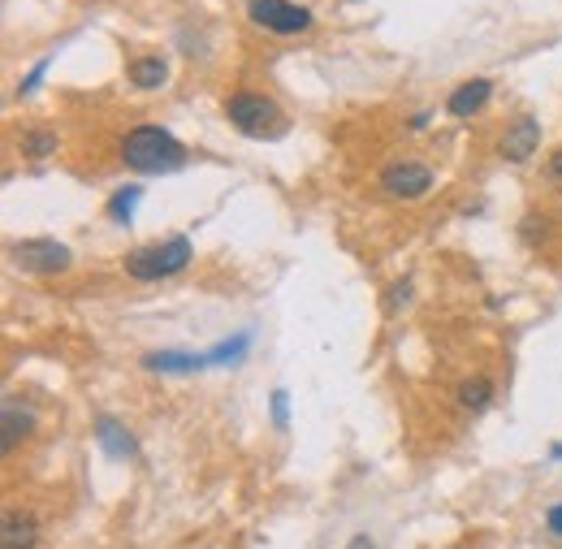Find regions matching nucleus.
Returning <instances> with one entry per match:
<instances>
[{"label": "nucleus", "mask_w": 562, "mask_h": 549, "mask_svg": "<svg viewBox=\"0 0 562 549\" xmlns=\"http://www.w3.org/2000/svg\"><path fill=\"white\" fill-rule=\"evenodd\" d=\"M121 160L130 169L156 178V174H178L187 165V147L165 126H134L121 143Z\"/></svg>", "instance_id": "nucleus-1"}, {"label": "nucleus", "mask_w": 562, "mask_h": 549, "mask_svg": "<svg viewBox=\"0 0 562 549\" xmlns=\"http://www.w3.org/2000/svg\"><path fill=\"white\" fill-rule=\"evenodd\" d=\"M187 264H191V242H187L182 234H174V238H165V242H156V247H139V251L125 255V273H130L134 282L174 277V273H182Z\"/></svg>", "instance_id": "nucleus-2"}, {"label": "nucleus", "mask_w": 562, "mask_h": 549, "mask_svg": "<svg viewBox=\"0 0 562 549\" xmlns=\"http://www.w3.org/2000/svg\"><path fill=\"white\" fill-rule=\"evenodd\" d=\"M225 117H229L242 134H251V139H277V134L286 130L282 109H277L268 96H255V92L229 96V100H225Z\"/></svg>", "instance_id": "nucleus-3"}, {"label": "nucleus", "mask_w": 562, "mask_h": 549, "mask_svg": "<svg viewBox=\"0 0 562 549\" xmlns=\"http://www.w3.org/2000/svg\"><path fill=\"white\" fill-rule=\"evenodd\" d=\"M247 13L255 26H264L273 35H303L312 26V13L303 4H290V0H251Z\"/></svg>", "instance_id": "nucleus-4"}, {"label": "nucleus", "mask_w": 562, "mask_h": 549, "mask_svg": "<svg viewBox=\"0 0 562 549\" xmlns=\"http://www.w3.org/2000/svg\"><path fill=\"white\" fill-rule=\"evenodd\" d=\"M13 260L35 277H57L70 268V247H61L57 238H26L13 247Z\"/></svg>", "instance_id": "nucleus-5"}, {"label": "nucleus", "mask_w": 562, "mask_h": 549, "mask_svg": "<svg viewBox=\"0 0 562 549\" xmlns=\"http://www.w3.org/2000/svg\"><path fill=\"white\" fill-rule=\"evenodd\" d=\"M385 191L390 195H398V200H416V195H425L429 187H433V169L429 165H420V160H394L390 169H385Z\"/></svg>", "instance_id": "nucleus-6"}, {"label": "nucleus", "mask_w": 562, "mask_h": 549, "mask_svg": "<svg viewBox=\"0 0 562 549\" xmlns=\"http://www.w3.org/2000/svg\"><path fill=\"white\" fill-rule=\"evenodd\" d=\"M537 139H541L537 117H519V121L506 130V139H502L506 160H528V156H533V147H537Z\"/></svg>", "instance_id": "nucleus-7"}, {"label": "nucleus", "mask_w": 562, "mask_h": 549, "mask_svg": "<svg viewBox=\"0 0 562 549\" xmlns=\"http://www.w3.org/2000/svg\"><path fill=\"white\" fill-rule=\"evenodd\" d=\"M4 549H31L39 541V528H35V520L31 515H22V511H9L4 515Z\"/></svg>", "instance_id": "nucleus-8"}, {"label": "nucleus", "mask_w": 562, "mask_h": 549, "mask_svg": "<svg viewBox=\"0 0 562 549\" xmlns=\"http://www.w3.org/2000/svg\"><path fill=\"white\" fill-rule=\"evenodd\" d=\"M165 79H169V61H165V57H139V61L130 65V83L143 87V92L165 87Z\"/></svg>", "instance_id": "nucleus-9"}, {"label": "nucleus", "mask_w": 562, "mask_h": 549, "mask_svg": "<svg viewBox=\"0 0 562 549\" xmlns=\"http://www.w3.org/2000/svg\"><path fill=\"white\" fill-rule=\"evenodd\" d=\"M489 96H493V87H489L485 79H476V83H463V87L450 96V112H454V117H467V112L480 109Z\"/></svg>", "instance_id": "nucleus-10"}, {"label": "nucleus", "mask_w": 562, "mask_h": 549, "mask_svg": "<svg viewBox=\"0 0 562 549\" xmlns=\"http://www.w3.org/2000/svg\"><path fill=\"white\" fill-rule=\"evenodd\" d=\"M152 372H195V368H208V355H178V350H165V355H147L143 359Z\"/></svg>", "instance_id": "nucleus-11"}, {"label": "nucleus", "mask_w": 562, "mask_h": 549, "mask_svg": "<svg viewBox=\"0 0 562 549\" xmlns=\"http://www.w3.org/2000/svg\"><path fill=\"white\" fill-rule=\"evenodd\" d=\"M31 433V411L22 407V403H4V450H13L17 438H26Z\"/></svg>", "instance_id": "nucleus-12"}, {"label": "nucleus", "mask_w": 562, "mask_h": 549, "mask_svg": "<svg viewBox=\"0 0 562 549\" xmlns=\"http://www.w3.org/2000/svg\"><path fill=\"white\" fill-rule=\"evenodd\" d=\"M96 433H100V441L109 445V454H134V438H130V433H121V429H117V420H109V416L96 425Z\"/></svg>", "instance_id": "nucleus-13"}, {"label": "nucleus", "mask_w": 562, "mask_h": 549, "mask_svg": "<svg viewBox=\"0 0 562 549\" xmlns=\"http://www.w3.org/2000/svg\"><path fill=\"white\" fill-rule=\"evenodd\" d=\"M22 152H26L31 160H44L48 152H57V134H52V130H31V134L22 139Z\"/></svg>", "instance_id": "nucleus-14"}, {"label": "nucleus", "mask_w": 562, "mask_h": 549, "mask_svg": "<svg viewBox=\"0 0 562 549\" xmlns=\"http://www.w3.org/2000/svg\"><path fill=\"white\" fill-rule=\"evenodd\" d=\"M139 195H143L139 187H125V191H117V195H112V204H109V217L112 220H125V225H130V217H134V204H139Z\"/></svg>", "instance_id": "nucleus-15"}, {"label": "nucleus", "mask_w": 562, "mask_h": 549, "mask_svg": "<svg viewBox=\"0 0 562 549\" xmlns=\"http://www.w3.org/2000/svg\"><path fill=\"white\" fill-rule=\"evenodd\" d=\"M489 394H493V390H489V381H485V377H476V381H467V385L458 390V403L476 411V407H485V403H489Z\"/></svg>", "instance_id": "nucleus-16"}, {"label": "nucleus", "mask_w": 562, "mask_h": 549, "mask_svg": "<svg viewBox=\"0 0 562 549\" xmlns=\"http://www.w3.org/2000/svg\"><path fill=\"white\" fill-rule=\"evenodd\" d=\"M247 350V333H238V337H225L222 346L208 355V363H225V359H238Z\"/></svg>", "instance_id": "nucleus-17"}, {"label": "nucleus", "mask_w": 562, "mask_h": 549, "mask_svg": "<svg viewBox=\"0 0 562 549\" xmlns=\"http://www.w3.org/2000/svg\"><path fill=\"white\" fill-rule=\"evenodd\" d=\"M44 70H48V61H39V65H35V70H31V79H26V83H22V96H26V92H35V87H39V79H44Z\"/></svg>", "instance_id": "nucleus-18"}, {"label": "nucleus", "mask_w": 562, "mask_h": 549, "mask_svg": "<svg viewBox=\"0 0 562 549\" xmlns=\"http://www.w3.org/2000/svg\"><path fill=\"white\" fill-rule=\"evenodd\" d=\"M403 299H407V286H394V290H390V299H385V312H398V303H403Z\"/></svg>", "instance_id": "nucleus-19"}, {"label": "nucleus", "mask_w": 562, "mask_h": 549, "mask_svg": "<svg viewBox=\"0 0 562 549\" xmlns=\"http://www.w3.org/2000/svg\"><path fill=\"white\" fill-rule=\"evenodd\" d=\"M273 420H277V425H286V394H282V390L273 394Z\"/></svg>", "instance_id": "nucleus-20"}, {"label": "nucleus", "mask_w": 562, "mask_h": 549, "mask_svg": "<svg viewBox=\"0 0 562 549\" xmlns=\"http://www.w3.org/2000/svg\"><path fill=\"white\" fill-rule=\"evenodd\" d=\"M546 524H550V533H554V537H562V502L550 511V520H546Z\"/></svg>", "instance_id": "nucleus-21"}, {"label": "nucleus", "mask_w": 562, "mask_h": 549, "mask_svg": "<svg viewBox=\"0 0 562 549\" xmlns=\"http://www.w3.org/2000/svg\"><path fill=\"white\" fill-rule=\"evenodd\" d=\"M550 178H554V182H562V152H554V156H550Z\"/></svg>", "instance_id": "nucleus-22"}, {"label": "nucleus", "mask_w": 562, "mask_h": 549, "mask_svg": "<svg viewBox=\"0 0 562 549\" xmlns=\"http://www.w3.org/2000/svg\"><path fill=\"white\" fill-rule=\"evenodd\" d=\"M350 549H372V541H368V537H355V541H350Z\"/></svg>", "instance_id": "nucleus-23"}]
</instances>
